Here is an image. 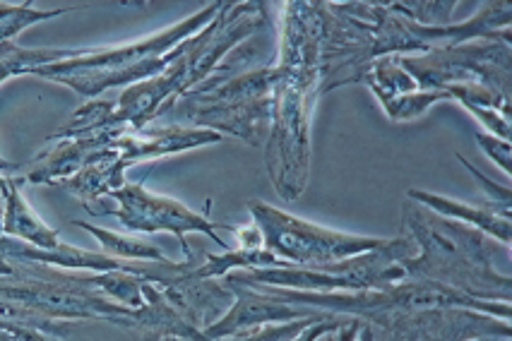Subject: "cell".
Listing matches in <instances>:
<instances>
[{"label": "cell", "instance_id": "7", "mask_svg": "<svg viewBox=\"0 0 512 341\" xmlns=\"http://www.w3.org/2000/svg\"><path fill=\"white\" fill-rule=\"evenodd\" d=\"M416 255V245L409 236L390 238L385 248L363 253L327 267H265L243 269L226 274L234 284H265L277 289L335 293V291H378L404 281L402 260Z\"/></svg>", "mask_w": 512, "mask_h": 341}, {"label": "cell", "instance_id": "28", "mask_svg": "<svg viewBox=\"0 0 512 341\" xmlns=\"http://www.w3.org/2000/svg\"><path fill=\"white\" fill-rule=\"evenodd\" d=\"M359 341H375V334L373 329L366 325V322H361V329H359Z\"/></svg>", "mask_w": 512, "mask_h": 341}, {"label": "cell", "instance_id": "10", "mask_svg": "<svg viewBox=\"0 0 512 341\" xmlns=\"http://www.w3.org/2000/svg\"><path fill=\"white\" fill-rule=\"evenodd\" d=\"M85 209L92 217H113L121 221V226L130 233H174L181 243L183 255H190V245L186 241L188 233H202L214 241L219 250H231V245L219 236L217 229L229 226L214 224L207 214L195 212L174 197L154 195L145 188V183H123L116 193L101 197L97 202H89Z\"/></svg>", "mask_w": 512, "mask_h": 341}, {"label": "cell", "instance_id": "27", "mask_svg": "<svg viewBox=\"0 0 512 341\" xmlns=\"http://www.w3.org/2000/svg\"><path fill=\"white\" fill-rule=\"evenodd\" d=\"M0 176H20V166L10 164V161L0 159Z\"/></svg>", "mask_w": 512, "mask_h": 341}, {"label": "cell", "instance_id": "23", "mask_svg": "<svg viewBox=\"0 0 512 341\" xmlns=\"http://www.w3.org/2000/svg\"><path fill=\"white\" fill-rule=\"evenodd\" d=\"M457 159H460L462 164H464V169H467L476 178V181H479V185H481V188H484V193L488 197V202H498V205H510V188H508V185L493 183L491 178H486L484 173L476 169L474 164H469V161L464 159L462 154H457Z\"/></svg>", "mask_w": 512, "mask_h": 341}, {"label": "cell", "instance_id": "15", "mask_svg": "<svg viewBox=\"0 0 512 341\" xmlns=\"http://www.w3.org/2000/svg\"><path fill=\"white\" fill-rule=\"evenodd\" d=\"M5 207H3V221H0V233L3 236L17 238V241L37 245L41 250H53L61 245L58 231L51 229L44 219L29 207V202L22 195L20 181L17 176L5 178Z\"/></svg>", "mask_w": 512, "mask_h": 341}, {"label": "cell", "instance_id": "26", "mask_svg": "<svg viewBox=\"0 0 512 341\" xmlns=\"http://www.w3.org/2000/svg\"><path fill=\"white\" fill-rule=\"evenodd\" d=\"M0 341H56L27 327H0Z\"/></svg>", "mask_w": 512, "mask_h": 341}, {"label": "cell", "instance_id": "24", "mask_svg": "<svg viewBox=\"0 0 512 341\" xmlns=\"http://www.w3.org/2000/svg\"><path fill=\"white\" fill-rule=\"evenodd\" d=\"M344 322H349V315L327 313L325 317H320V320H315L313 325H308L306 329H303V332L294 341H318L320 337H325V334L337 332Z\"/></svg>", "mask_w": 512, "mask_h": 341}, {"label": "cell", "instance_id": "14", "mask_svg": "<svg viewBox=\"0 0 512 341\" xmlns=\"http://www.w3.org/2000/svg\"><path fill=\"white\" fill-rule=\"evenodd\" d=\"M407 200L426 207L428 212L438 214V217L472 226V229L486 233L488 238H493V241H498L500 245H508L510 248L512 243L510 205H498V202H486V205L481 207L464 205V202L452 200V197L426 193V190H416V188L407 190Z\"/></svg>", "mask_w": 512, "mask_h": 341}, {"label": "cell", "instance_id": "1", "mask_svg": "<svg viewBox=\"0 0 512 341\" xmlns=\"http://www.w3.org/2000/svg\"><path fill=\"white\" fill-rule=\"evenodd\" d=\"M282 44L272 89L265 164L284 202L299 200L311 171V118L320 97L318 5L282 3Z\"/></svg>", "mask_w": 512, "mask_h": 341}, {"label": "cell", "instance_id": "2", "mask_svg": "<svg viewBox=\"0 0 512 341\" xmlns=\"http://www.w3.org/2000/svg\"><path fill=\"white\" fill-rule=\"evenodd\" d=\"M402 221L416 245V255L402 260L404 279L433 281L476 301L510 303V274L498 269L503 257L510 260L508 245L412 200L402 209Z\"/></svg>", "mask_w": 512, "mask_h": 341}, {"label": "cell", "instance_id": "16", "mask_svg": "<svg viewBox=\"0 0 512 341\" xmlns=\"http://www.w3.org/2000/svg\"><path fill=\"white\" fill-rule=\"evenodd\" d=\"M75 226L85 229L104 250V255L128 262H164L169 260L157 243L150 238H140L138 233H118L101 229V226L87 224V221H73Z\"/></svg>", "mask_w": 512, "mask_h": 341}, {"label": "cell", "instance_id": "21", "mask_svg": "<svg viewBox=\"0 0 512 341\" xmlns=\"http://www.w3.org/2000/svg\"><path fill=\"white\" fill-rule=\"evenodd\" d=\"M323 315H315V317H303V320H294V322H272V325H263L253 332L246 334H238V337H229L222 341H294L299 334L306 329L308 325H313L315 320H320Z\"/></svg>", "mask_w": 512, "mask_h": 341}, {"label": "cell", "instance_id": "20", "mask_svg": "<svg viewBox=\"0 0 512 341\" xmlns=\"http://www.w3.org/2000/svg\"><path fill=\"white\" fill-rule=\"evenodd\" d=\"M448 99H450L448 92H409V94H402V97L380 101V106H383L385 116H388L390 121L402 123V121H414V118L424 116L433 104H438V101H448Z\"/></svg>", "mask_w": 512, "mask_h": 341}, {"label": "cell", "instance_id": "4", "mask_svg": "<svg viewBox=\"0 0 512 341\" xmlns=\"http://www.w3.org/2000/svg\"><path fill=\"white\" fill-rule=\"evenodd\" d=\"M277 82L275 65L258 63L255 51L236 46L217 70L171 106L174 118L190 128L234 135L248 145H263L270 133L272 89Z\"/></svg>", "mask_w": 512, "mask_h": 341}, {"label": "cell", "instance_id": "19", "mask_svg": "<svg viewBox=\"0 0 512 341\" xmlns=\"http://www.w3.org/2000/svg\"><path fill=\"white\" fill-rule=\"evenodd\" d=\"M80 8H82V5H65V8L44 10V8H34L32 0H25V3H20V8H17L13 15H8V17H3V20H0V46L15 44L17 34H22L29 27L39 25V22H46V20H53V17L68 15L70 10H80Z\"/></svg>", "mask_w": 512, "mask_h": 341}, {"label": "cell", "instance_id": "22", "mask_svg": "<svg viewBox=\"0 0 512 341\" xmlns=\"http://www.w3.org/2000/svg\"><path fill=\"white\" fill-rule=\"evenodd\" d=\"M476 142H479L481 149H484L486 157L491 159L500 171H505L510 176V173H512L510 140H500V137L488 135V133H476Z\"/></svg>", "mask_w": 512, "mask_h": 341}, {"label": "cell", "instance_id": "13", "mask_svg": "<svg viewBox=\"0 0 512 341\" xmlns=\"http://www.w3.org/2000/svg\"><path fill=\"white\" fill-rule=\"evenodd\" d=\"M222 142V135L205 128H190V125H166V128H145L140 133L130 130L113 142V147L121 154V164L125 169L142 164V161L164 159L171 154L188 152L207 145Z\"/></svg>", "mask_w": 512, "mask_h": 341}, {"label": "cell", "instance_id": "17", "mask_svg": "<svg viewBox=\"0 0 512 341\" xmlns=\"http://www.w3.org/2000/svg\"><path fill=\"white\" fill-rule=\"evenodd\" d=\"M0 327H27L51 339H65L73 332V322L49 320V317L34 313V310L15 301H8V298H0Z\"/></svg>", "mask_w": 512, "mask_h": 341}, {"label": "cell", "instance_id": "9", "mask_svg": "<svg viewBox=\"0 0 512 341\" xmlns=\"http://www.w3.org/2000/svg\"><path fill=\"white\" fill-rule=\"evenodd\" d=\"M419 92H443L448 85H481L510 97V44L469 41L433 49L424 56H397Z\"/></svg>", "mask_w": 512, "mask_h": 341}, {"label": "cell", "instance_id": "29", "mask_svg": "<svg viewBox=\"0 0 512 341\" xmlns=\"http://www.w3.org/2000/svg\"><path fill=\"white\" fill-rule=\"evenodd\" d=\"M505 341H510V339H505Z\"/></svg>", "mask_w": 512, "mask_h": 341}, {"label": "cell", "instance_id": "6", "mask_svg": "<svg viewBox=\"0 0 512 341\" xmlns=\"http://www.w3.org/2000/svg\"><path fill=\"white\" fill-rule=\"evenodd\" d=\"M0 298L58 322H109L130 329L133 310L109 301L94 272H70L39 262L0 257Z\"/></svg>", "mask_w": 512, "mask_h": 341}, {"label": "cell", "instance_id": "11", "mask_svg": "<svg viewBox=\"0 0 512 341\" xmlns=\"http://www.w3.org/2000/svg\"><path fill=\"white\" fill-rule=\"evenodd\" d=\"M234 293V303L226 313L219 317L217 322H212L205 329L207 341H222L229 337H238V334L253 332V329L272 325V322H291V320H303V317H315L323 315L325 310L315 308H303V305H291L282 298L272 296L263 289H255V286L246 284H234V281L222 279Z\"/></svg>", "mask_w": 512, "mask_h": 341}, {"label": "cell", "instance_id": "25", "mask_svg": "<svg viewBox=\"0 0 512 341\" xmlns=\"http://www.w3.org/2000/svg\"><path fill=\"white\" fill-rule=\"evenodd\" d=\"M231 233L238 241L236 248H263V233L258 226H231Z\"/></svg>", "mask_w": 512, "mask_h": 341}, {"label": "cell", "instance_id": "12", "mask_svg": "<svg viewBox=\"0 0 512 341\" xmlns=\"http://www.w3.org/2000/svg\"><path fill=\"white\" fill-rule=\"evenodd\" d=\"M121 135H85L68 137V140H51L46 137V147L29 161L20 166V185H53L58 188L63 181L73 178L87 166H92L101 154L109 149Z\"/></svg>", "mask_w": 512, "mask_h": 341}, {"label": "cell", "instance_id": "3", "mask_svg": "<svg viewBox=\"0 0 512 341\" xmlns=\"http://www.w3.org/2000/svg\"><path fill=\"white\" fill-rule=\"evenodd\" d=\"M265 8V3H222L210 25L178 46L162 75L125 89L116 99V116L135 133L150 128L178 99L205 82L236 46L267 25Z\"/></svg>", "mask_w": 512, "mask_h": 341}, {"label": "cell", "instance_id": "5", "mask_svg": "<svg viewBox=\"0 0 512 341\" xmlns=\"http://www.w3.org/2000/svg\"><path fill=\"white\" fill-rule=\"evenodd\" d=\"M222 3H207L205 8L176 25L152 34V37L123 46H99V49H80L75 58L29 70V75L41 80L70 87L89 101L101 92L116 87H133L154 80L169 68L176 58V49L183 41L198 34L217 17Z\"/></svg>", "mask_w": 512, "mask_h": 341}, {"label": "cell", "instance_id": "18", "mask_svg": "<svg viewBox=\"0 0 512 341\" xmlns=\"http://www.w3.org/2000/svg\"><path fill=\"white\" fill-rule=\"evenodd\" d=\"M145 279L135 277L128 272H101L97 274V289L101 296L109 301L123 305V308L138 310L145 305V293H142Z\"/></svg>", "mask_w": 512, "mask_h": 341}, {"label": "cell", "instance_id": "8", "mask_svg": "<svg viewBox=\"0 0 512 341\" xmlns=\"http://www.w3.org/2000/svg\"><path fill=\"white\" fill-rule=\"evenodd\" d=\"M248 212L255 226L263 233V248L284 262H294V267H327L349 257L373 253L385 248L390 238L356 236L325 229L282 209L267 205L263 200H248Z\"/></svg>", "mask_w": 512, "mask_h": 341}]
</instances>
